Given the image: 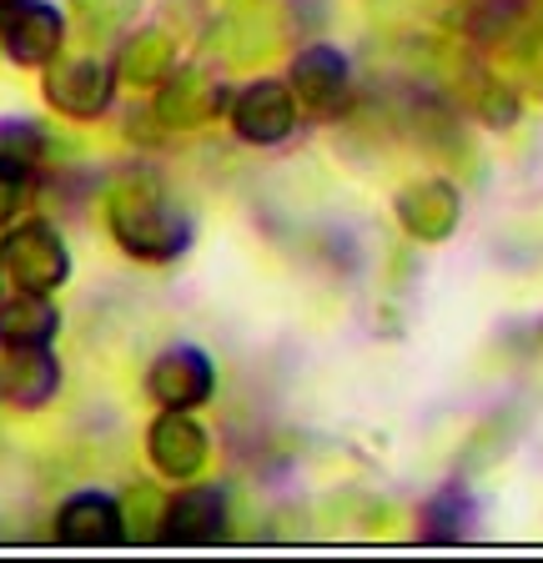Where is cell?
Here are the masks:
<instances>
[{
  "mask_svg": "<svg viewBox=\"0 0 543 563\" xmlns=\"http://www.w3.org/2000/svg\"><path fill=\"white\" fill-rule=\"evenodd\" d=\"M111 232H117V242L126 246L131 257L142 262H166L187 246V222L142 176H131V181H121L111 191Z\"/></svg>",
  "mask_w": 543,
  "mask_h": 563,
  "instance_id": "6da1fadb",
  "label": "cell"
},
{
  "mask_svg": "<svg viewBox=\"0 0 543 563\" xmlns=\"http://www.w3.org/2000/svg\"><path fill=\"white\" fill-rule=\"evenodd\" d=\"M66 246L60 236L51 232L46 222H31V227H15L5 242H0V272L11 277V287L21 292H41L51 297L66 282Z\"/></svg>",
  "mask_w": 543,
  "mask_h": 563,
  "instance_id": "7a4b0ae2",
  "label": "cell"
},
{
  "mask_svg": "<svg viewBox=\"0 0 543 563\" xmlns=\"http://www.w3.org/2000/svg\"><path fill=\"white\" fill-rule=\"evenodd\" d=\"M146 387L162 408H197V402L212 398V363L197 347H171L156 357Z\"/></svg>",
  "mask_w": 543,
  "mask_h": 563,
  "instance_id": "3957f363",
  "label": "cell"
},
{
  "mask_svg": "<svg viewBox=\"0 0 543 563\" xmlns=\"http://www.w3.org/2000/svg\"><path fill=\"white\" fill-rule=\"evenodd\" d=\"M236 136L257 141V146H272V141H282L287 131L297 126V111H292V91L282 81H257L247 91L236 96Z\"/></svg>",
  "mask_w": 543,
  "mask_h": 563,
  "instance_id": "277c9868",
  "label": "cell"
},
{
  "mask_svg": "<svg viewBox=\"0 0 543 563\" xmlns=\"http://www.w3.org/2000/svg\"><path fill=\"white\" fill-rule=\"evenodd\" d=\"M46 96L56 111H66V117H76V121H91L96 111L111 101V76H107V66L91 56L60 60L46 76Z\"/></svg>",
  "mask_w": 543,
  "mask_h": 563,
  "instance_id": "5b68a950",
  "label": "cell"
},
{
  "mask_svg": "<svg viewBox=\"0 0 543 563\" xmlns=\"http://www.w3.org/2000/svg\"><path fill=\"white\" fill-rule=\"evenodd\" d=\"M152 463L166 473V478H191V473L207 463V433L187 418V408H166L162 418L152 422Z\"/></svg>",
  "mask_w": 543,
  "mask_h": 563,
  "instance_id": "8992f818",
  "label": "cell"
},
{
  "mask_svg": "<svg viewBox=\"0 0 543 563\" xmlns=\"http://www.w3.org/2000/svg\"><path fill=\"white\" fill-rule=\"evenodd\" d=\"M60 387V367L46 347H11V357L0 363V402L11 408H41Z\"/></svg>",
  "mask_w": 543,
  "mask_h": 563,
  "instance_id": "52a82bcc",
  "label": "cell"
},
{
  "mask_svg": "<svg viewBox=\"0 0 543 563\" xmlns=\"http://www.w3.org/2000/svg\"><path fill=\"white\" fill-rule=\"evenodd\" d=\"M292 91L312 106V111H343L347 106V60L332 46H308L292 60Z\"/></svg>",
  "mask_w": 543,
  "mask_h": 563,
  "instance_id": "ba28073f",
  "label": "cell"
},
{
  "mask_svg": "<svg viewBox=\"0 0 543 563\" xmlns=\"http://www.w3.org/2000/svg\"><path fill=\"white\" fill-rule=\"evenodd\" d=\"M56 539L76 543V549H101V543H121L126 539V523H121V508L101 493H76L71 504L56 514Z\"/></svg>",
  "mask_w": 543,
  "mask_h": 563,
  "instance_id": "9c48e42d",
  "label": "cell"
},
{
  "mask_svg": "<svg viewBox=\"0 0 543 563\" xmlns=\"http://www.w3.org/2000/svg\"><path fill=\"white\" fill-rule=\"evenodd\" d=\"M217 106H222V91H217L212 76H207V70H181V76H171V81L162 86V96H156V117L171 131H191V126H201V121H212Z\"/></svg>",
  "mask_w": 543,
  "mask_h": 563,
  "instance_id": "30bf717a",
  "label": "cell"
},
{
  "mask_svg": "<svg viewBox=\"0 0 543 563\" xmlns=\"http://www.w3.org/2000/svg\"><path fill=\"white\" fill-rule=\"evenodd\" d=\"M398 222L418 236V242H443L458 227V191L448 181H418L398 197Z\"/></svg>",
  "mask_w": 543,
  "mask_h": 563,
  "instance_id": "8fae6325",
  "label": "cell"
},
{
  "mask_svg": "<svg viewBox=\"0 0 543 563\" xmlns=\"http://www.w3.org/2000/svg\"><path fill=\"white\" fill-rule=\"evenodd\" d=\"M60 51V15L51 5H21L5 25V56L21 66H51Z\"/></svg>",
  "mask_w": 543,
  "mask_h": 563,
  "instance_id": "7c38bea8",
  "label": "cell"
},
{
  "mask_svg": "<svg viewBox=\"0 0 543 563\" xmlns=\"http://www.w3.org/2000/svg\"><path fill=\"white\" fill-rule=\"evenodd\" d=\"M162 539L171 543H212L222 539V493L217 488H187L166 504Z\"/></svg>",
  "mask_w": 543,
  "mask_h": 563,
  "instance_id": "4fadbf2b",
  "label": "cell"
},
{
  "mask_svg": "<svg viewBox=\"0 0 543 563\" xmlns=\"http://www.w3.org/2000/svg\"><path fill=\"white\" fill-rule=\"evenodd\" d=\"M56 338V307L41 292L0 297V347H41Z\"/></svg>",
  "mask_w": 543,
  "mask_h": 563,
  "instance_id": "5bb4252c",
  "label": "cell"
},
{
  "mask_svg": "<svg viewBox=\"0 0 543 563\" xmlns=\"http://www.w3.org/2000/svg\"><path fill=\"white\" fill-rule=\"evenodd\" d=\"M171 56H177V46H171V35L162 31H142V35H131L126 46H121V81L131 86H156L171 76Z\"/></svg>",
  "mask_w": 543,
  "mask_h": 563,
  "instance_id": "9a60e30c",
  "label": "cell"
},
{
  "mask_svg": "<svg viewBox=\"0 0 543 563\" xmlns=\"http://www.w3.org/2000/svg\"><path fill=\"white\" fill-rule=\"evenodd\" d=\"M41 152H46V141L31 121H0V172H31L41 162Z\"/></svg>",
  "mask_w": 543,
  "mask_h": 563,
  "instance_id": "2e32d148",
  "label": "cell"
},
{
  "mask_svg": "<svg viewBox=\"0 0 543 563\" xmlns=\"http://www.w3.org/2000/svg\"><path fill=\"white\" fill-rule=\"evenodd\" d=\"M136 15V0H76V21L91 41H107V35H121Z\"/></svg>",
  "mask_w": 543,
  "mask_h": 563,
  "instance_id": "e0dca14e",
  "label": "cell"
},
{
  "mask_svg": "<svg viewBox=\"0 0 543 563\" xmlns=\"http://www.w3.org/2000/svg\"><path fill=\"white\" fill-rule=\"evenodd\" d=\"M162 518H166L162 488H152V483H131L126 488V514H121V523H126L131 539H152L156 528H162Z\"/></svg>",
  "mask_w": 543,
  "mask_h": 563,
  "instance_id": "ac0fdd59",
  "label": "cell"
},
{
  "mask_svg": "<svg viewBox=\"0 0 543 563\" xmlns=\"http://www.w3.org/2000/svg\"><path fill=\"white\" fill-rule=\"evenodd\" d=\"M468 523H473V508L458 488H448L433 508H428V539H463Z\"/></svg>",
  "mask_w": 543,
  "mask_h": 563,
  "instance_id": "d6986e66",
  "label": "cell"
},
{
  "mask_svg": "<svg viewBox=\"0 0 543 563\" xmlns=\"http://www.w3.org/2000/svg\"><path fill=\"white\" fill-rule=\"evenodd\" d=\"M478 117L494 121V126H513V117H519V101H513L503 86L488 81L484 91H478Z\"/></svg>",
  "mask_w": 543,
  "mask_h": 563,
  "instance_id": "ffe728a7",
  "label": "cell"
},
{
  "mask_svg": "<svg viewBox=\"0 0 543 563\" xmlns=\"http://www.w3.org/2000/svg\"><path fill=\"white\" fill-rule=\"evenodd\" d=\"M15 211H21V176L0 172V227L11 222Z\"/></svg>",
  "mask_w": 543,
  "mask_h": 563,
  "instance_id": "44dd1931",
  "label": "cell"
},
{
  "mask_svg": "<svg viewBox=\"0 0 543 563\" xmlns=\"http://www.w3.org/2000/svg\"><path fill=\"white\" fill-rule=\"evenodd\" d=\"M529 91L543 101V51H533V60H529Z\"/></svg>",
  "mask_w": 543,
  "mask_h": 563,
  "instance_id": "7402d4cb",
  "label": "cell"
},
{
  "mask_svg": "<svg viewBox=\"0 0 543 563\" xmlns=\"http://www.w3.org/2000/svg\"><path fill=\"white\" fill-rule=\"evenodd\" d=\"M21 5H31V0H0V11L11 15V11H21Z\"/></svg>",
  "mask_w": 543,
  "mask_h": 563,
  "instance_id": "603a6c76",
  "label": "cell"
}]
</instances>
